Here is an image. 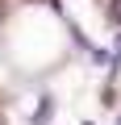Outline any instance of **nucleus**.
Returning a JSON list of instances; mask_svg holds the SVG:
<instances>
[{
  "mask_svg": "<svg viewBox=\"0 0 121 125\" xmlns=\"http://www.w3.org/2000/svg\"><path fill=\"white\" fill-rule=\"evenodd\" d=\"M113 58L121 62V33H117V42H113Z\"/></svg>",
  "mask_w": 121,
  "mask_h": 125,
  "instance_id": "f257e3e1",
  "label": "nucleus"
},
{
  "mask_svg": "<svg viewBox=\"0 0 121 125\" xmlns=\"http://www.w3.org/2000/svg\"><path fill=\"white\" fill-rule=\"evenodd\" d=\"M113 13H117V21H121V0H117V4H113Z\"/></svg>",
  "mask_w": 121,
  "mask_h": 125,
  "instance_id": "f03ea898",
  "label": "nucleus"
},
{
  "mask_svg": "<svg viewBox=\"0 0 121 125\" xmlns=\"http://www.w3.org/2000/svg\"><path fill=\"white\" fill-rule=\"evenodd\" d=\"M117 125H121V121H117Z\"/></svg>",
  "mask_w": 121,
  "mask_h": 125,
  "instance_id": "7ed1b4c3",
  "label": "nucleus"
}]
</instances>
